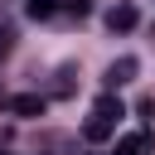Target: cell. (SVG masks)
Instances as JSON below:
<instances>
[{
	"label": "cell",
	"mask_w": 155,
	"mask_h": 155,
	"mask_svg": "<svg viewBox=\"0 0 155 155\" xmlns=\"http://www.w3.org/2000/svg\"><path fill=\"white\" fill-rule=\"evenodd\" d=\"M68 10H73V15L82 19V15H92V0H68Z\"/></svg>",
	"instance_id": "cell-8"
},
{
	"label": "cell",
	"mask_w": 155,
	"mask_h": 155,
	"mask_svg": "<svg viewBox=\"0 0 155 155\" xmlns=\"http://www.w3.org/2000/svg\"><path fill=\"white\" fill-rule=\"evenodd\" d=\"M145 150H150V131H136V136L116 140V155H145Z\"/></svg>",
	"instance_id": "cell-5"
},
{
	"label": "cell",
	"mask_w": 155,
	"mask_h": 155,
	"mask_svg": "<svg viewBox=\"0 0 155 155\" xmlns=\"http://www.w3.org/2000/svg\"><path fill=\"white\" fill-rule=\"evenodd\" d=\"M136 73H140V58H136V53H121V58L107 68L102 82H107V87H126V82H136Z\"/></svg>",
	"instance_id": "cell-2"
},
{
	"label": "cell",
	"mask_w": 155,
	"mask_h": 155,
	"mask_svg": "<svg viewBox=\"0 0 155 155\" xmlns=\"http://www.w3.org/2000/svg\"><path fill=\"white\" fill-rule=\"evenodd\" d=\"M5 107H10L15 116H44V107H48V102H44L39 92H24V97H10Z\"/></svg>",
	"instance_id": "cell-3"
},
{
	"label": "cell",
	"mask_w": 155,
	"mask_h": 155,
	"mask_svg": "<svg viewBox=\"0 0 155 155\" xmlns=\"http://www.w3.org/2000/svg\"><path fill=\"white\" fill-rule=\"evenodd\" d=\"M0 155H10V150H0Z\"/></svg>",
	"instance_id": "cell-10"
},
{
	"label": "cell",
	"mask_w": 155,
	"mask_h": 155,
	"mask_svg": "<svg viewBox=\"0 0 155 155\" xmlns=\"http://www.w3.org/2000/svg\"><path fill=\"white\" fill-rule=\"evenodd\" d=\"M92 116H102V121H111V126H116V121L126 116V107H121V97L102 92V97H97V111H92Z\"/></svg>",
	"instance_id": "cell-4"
},
{
	"label": "cell",
	"mask_w": 155,
	"mask_h": 155,
	"mask_svg": "<svg viewBox=\"0 0 155 155\" xmlns=\"http://www.w3.org/2000/svg\"><path fill=\"white\" fill-rule=\"evenodd\" d=\"M111 131H116V126H111V121H102V116H92V121H87V126H82V136H87V140H92V145H102V140H107V136H111Z\"/></svg>",
	"instance_id": "cell-6"
},
{
	"label": "cell",
	"mask_w": 155,
	"mask_h": 155,
	"mask_svg": "<svg viewBox=\"0 0 155 155\" xmlns=\"http://www.w3.org/2000/svg\"><path fill=\"white\" fill-rule=\"evenodd\" d=\"M136 24H140V10H136L131 0H121V5L107 10V29H111V34H131Z\"/></svg>",
	"instance_id": "cell-1"
},
{
	"label": "cell",
	"mask_w": 155,
	"mask_h": 155,
	"mask_svg": "<svg viewBox=\"0 0 155 155\" xmlns=\"http://www.w3.org/2000/svg\"><path fill=\"white\" fill-rule=\"evenodd\" d=\"M10 48H15V29H0V58H5Z\"/></svg>",
	"instance_id": "cell-9"
},
{
	"label": "cell",
	"mask_w": 155,
	"mask_h": 155,
	"mask_svg": "<svg viewBox=\"0 0 155 155\" xmlns=\"http://www.w3.org/2000/svg\"><path fill=\"white\" fill-rule=\"evenodd\" d=\"M53 10H58V0H29V5H24V15H29V19H48Z\"/></svg>",
	"instance_id": "cell-7"
}]
</instances>
